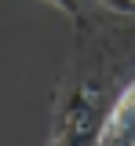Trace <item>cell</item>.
I'll list each match as a JSON object with an SVG mask.
<instances>
[{
	"label": "cell",
	"mask_w": 135,
	"mask_h": 146,
	"mask_svg": "<svg viewBox=\"0 0 135 146\" xmlns=\"http://www.w3.org/2000/svg\"><path fill=\"white\" fill-rule=\"evenodd\" d=\"M120 91L124 80L110 58L102 29L84 26L73 66L62 73L51 95V124L44 146H99Z\"/></svg>",
	"instance_id": "obj_1"
},
{
	"label": "cell",
	"mask_w": 135,
	"mask_h": 146,
	"mask_svg": "<svg viewBox=\"0 0 135 146\" xmlns=\"http://www.w3.org/2000/svg\"><path fill=\"white\" fill-rule=\"evenodd\" d=\"M99 146H135V80L120 91Z\"/></svg>",
	"instance_id": "obj_2"
},
{
	"label": "cell",
	"mask_w": 135,
	"mask_h": 146,
	"mask_svg": "<svg viewBox=\"0 0 135 146\" xmlns=\"http://www.w3.org/2000/svg\"><path fill=\"white\" fill-rule=\"evenodd\" d=\"M48 4H55L58 11H66V18H73V26H77V33L88 26V18H84V11H80V0H48Z\"/></svg>",
	"instance_id": "obj_3"
},
{
	"label": "cell",
	"mask_w": 135,
	"mask_h": 146,
	"mask_svg": "<svg viewBox=\"0 0 135 146\" xmlns=\"http://www.w3.org/2000/svg\"><path fill=\"white\" fill-rule=\"evenodd\" d=\"M102 7H110L113 15H124V18H135V0H99Z\"/></svg>",
	"instance_id": "obj_4"
}]
</instances>
